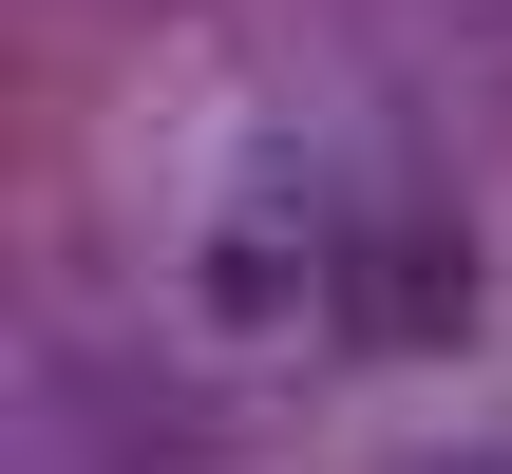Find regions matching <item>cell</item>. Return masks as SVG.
Returning a JSON list of instances; mask_svg holds the SVG:
<instances>
[{
	"instance_id": "obj_1",
	"label": "cell",
	"mask_w": 512,
	"mask_h": 474,
	"mask_svg": "<svg viewBox=\"0 0 512 474\" xmlns=\"http://www.w3.org/2000/svg\"><path fill=\"white\" fill-rule=\"evenodd\" d=\"M323 304H342V342H437V323H475V247L437 209H323Z\"/></svg>"
}]
</instances>
